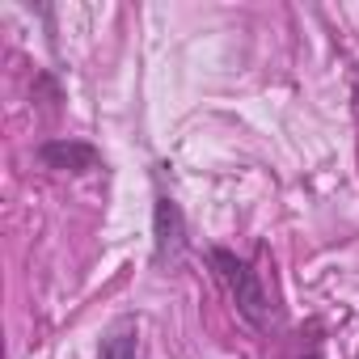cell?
Listing matches in <instances>:
<instances>
[{
    "instance_id": "1",
    "label": "cell",
    "mask_w": 359,
    "mask_h": 359,
    "mask_svg": "<svg viewBox=\"0 0 359 359\" xmlns=\"http://www.w3.org/2000/svg\"><path fill=\"white\" fill-rule=\"evenodd\" d=\"M212 262H216V271H220V279H224V287H229L237 313H241L250 325L271 330V300H266V287H262L258 271H254L245 258H237L233 250H220V245L212 250Z\"/></svg>"
},
{
    "instance_id": "2",
    "label": "cell",
    "mask_w": 359,
    "mask_h": 359,
    "mask_svg": "<svg viewBox=\"0 0 359 359\" xmlns=\"http://www.w3.org/2000/svg\"><path fill=\"white\" fill-rule=\"evenodd\" d=\"M152 237H156V266L182 258V250H187V220H182V208H177L165 191L156 195V208H152Z\"/></svg>"
},
{
    "instance_id": "3",
    "label": "cell",
    "mask_w": 359,
    "mask_h": 359,
    "mask_svg": "<svg viewBox=\"0 0 359 359\" xmlns=\"http://www.w3.org/2000/svg\"><path fill=\"white\" fill-rule=\"evenodd\" d=\"M51 169H72V173H85V169H97V148L81 144V140H51L43 144L39 152Z\"/></svg>"
},
{
    "instance_id": "4",
    "label": "cell",
    "mask_w": 359,
    "mask_h": 359,
    "mask_svg": "<svg viewBox=\"0 0 359 359\" xmlns=\"http://www.w3.org/2000/svg\"><path fill=\"white\" fill-rule=\"evenodd\" d=\"M97 359H140V334H135V321H114L97 346Z\"/></svg>"
}]
</instances>
